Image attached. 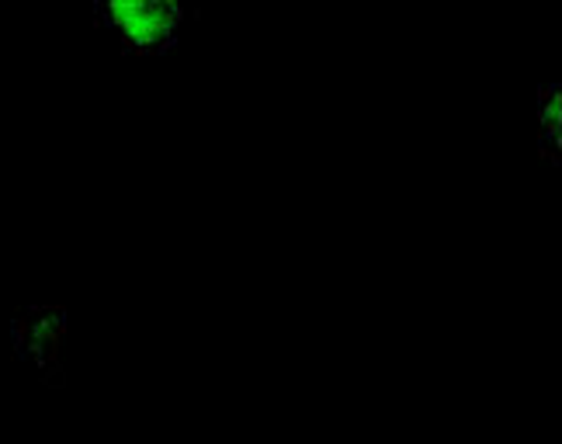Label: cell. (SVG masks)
I'll use <instances>...</instances> for the list:
<instances>
[{"label": "cell", "mask_w": 562, "mask_h": 444, "mask_svg": "<svg viewBox=\"0 0 562 444\" xmlns=\"http://www.w3.org/2000/svg\"><path fill=\"white\" fill-rule=\"evenodd\" d=\"M98 11L133 49H164L181 25L178 0H98Z\"/></svg>", "instance_id": "6da1fadb"}, {"label": "cell", "mask_w": 562, "mask_h": 444, "mask_svg": "<svg viewBox=\"0 0 562 444\" xmlns=\"http://www.w3.org/2000/svg\"><path fill=\"white\" fill-rule=\"evenodd\" d=\"M542 139L552 143V153L559 146V98L546 94V104H542Z\"/></svg>", "instance_id": "7a4b0ae2"}]
</instances>
